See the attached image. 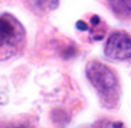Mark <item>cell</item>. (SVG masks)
I'll return each mask as SVG.
<instances>
[{
	"mask_svg": "<svg viewBox=\"0 0 131 128\" xmlns=\"http://www.w3.org/2000/svg\"><path fill=\"white\" fill-rule=\"evenodd\" d=\"M114 128H124V127H123V124H117Z\"/></svg>",
	"mask_w": 131,
	"mask_h": 128,
	"instance_id": "9",
	"label": "cell"
},
{
	"mask_svg": "<svg viewBox=\"0 0 131 128\" xmlns=\"http://www.w3.org/2000/svg\"><path fill=\"white\" fill-rule=\"evenodd\" d=\"M77 48L73 46V45H69V46H66L63 51H62V56L65 59H68V58H73L75 55H77Z\"/></svg>",
	"mask_w": 131,
	"mask_h": 128,
	"instance_id": "6",
	"label": "cell"
},
{
	"mask_svg": "<svg viewBox=\"0 0 131 128\" xmlns=\"http://www.w3.org/2000/svg\"><path fill=\"white\" fill-rule=\"evenodd\" d=\"M77 29H79V30H88V25L85 23L84 20H78L77 22Z\"/></svg>",
	"mask_w": 131,
	"mask_h": 128,
	"instance_id": "8",
	"label": "cell"
},
{
	"mask_svg": "<svg viewBox=\"0 0 131 128\" xmlns=\"http://www.w3.org/2000/svg\"><path fill=\"white\" fill-rule=\"evenodd\" d=\"M85 72L88 81L101 97L102 104L107 108H115L119 101V82L115 72L98 61L86 63Z\"/></svg>",
	"mask_w": 131,
	"mask_h": 128,
	"instance_id": "1",
	"label": "cell"
},
{
	"mask_svg": "<svg viewBox=\"0 0 131 128\" xmlns=\"http://www.w3.org/2000/svg\"><path fill=\"white\" fill-rule=\"evenodd\" d=\"M112 12L119 17L131 16V0H108Z\"/></svg>",
	"mask_w": 131,
	"mask_h": 128,
	"instance_id": "4",
	"label": "cell"
},
{
	"mask_svg": "<svg viewBox=\"0 0 131 128\" xmlns=\"http://www.w3.org/2000/svg\"><path fill=\"white\" fill-rule=\"evenodd\" d=\"M104 53L111 61L131 59V36L125 32H114L105 42Z\"/></svg>",
	"mask_w": 131,
	"mask_h": 128,
	"instance_id": "3",
	"label": "cell"
},
{
	"mask_svg": "<svg viewBox=\"0 0 131 128\" xmlns=\"http://www.w3.org/2000/svg\"><path fill=\"white\" fill-rule=\"evenodd\" d=\"M25 27L13 15L0 16V61H7L25 46Z\"/></svg>",
	"mask_w": 131,
	"mask_h": 128,
	"instance_id": "2",
	"label": "cell"
},
{
	"mask_svg": "<svg viewBox=\"0 0 131 128\" xmlns=\"http://www.w3.org/2000/svg\"><path fill=\"white\" fill-rule=\"evenodd\" d=\"M0 128H33L29 124H2Z\"/></svg>",
	"mask_w": 131,
	"mask_h": 128,
	"instance_id": "7",
	"label": "cell"
},
{
	"mask_svg": "<svg viewBox=\"0 0 131 128\" xmlns=\"http://www.w3.org/2000/svg\"><path fill=\"white\" fill-rule=\"evenodd\" d=\"M32 4V7L38 10V12H49V10H53V9L58 7L59 2L58 0H29Z\"/></svg>",
	"mask_w": 131,
	"mask_h": 128,
	"instance_id": "5",
	"label": "cell"
}]
</instances>
